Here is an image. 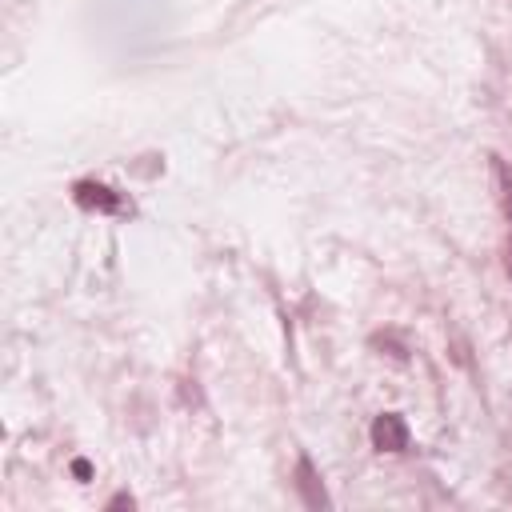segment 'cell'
<instances>
[{
  "label": "cell",
  "mask_w": 512,
  "mask_h": 512,
  "mask_svg": "<svg viewBox=\"0 0 512 512\" xmlns=\"http://www.w3.org/2000/svg\"><path fill=\"white\" fill-rule=\"evenodd\" d=\"M72 200H76L80 208L104 212V216H128V212H132V204H128L116 188H108V184H100V180H80V184H72Z\"/></svg>",
  "instance_id": "cell-1"
},
{
  "label": "cell",
  "mask_w": 512,
  "mask_h": 512,
  "mask_svg": "<svg viewBox=\"0 0 512 512\" xmlns=\"http://www.w3.org/2000/svg\"><path fill=\"white\" fill-rule=\"evenodd\" d=\"M372 444L380 452H404L408 448V424L396 412H384L372 420Z\"/></svg>",
  "instance_id": "cell-2"
},
{
  "label": "cell",
  "mask_w": 512,
  "mask_h": 512,
  "mask_svg": "<svg viewBox=\"0 0 512 512\" xmlns=\"http://www.w3.org/2000/svg\"><path fill=\"white\" fill-rule=\"evenodd\" d=\"M488 168H492V188H496V204L512 228V164L504 156H488Z\"/></svg>",
  "instance_id": "cell-3"
},
{
  "label": "cell",
  "mask_w": 512,
  "mask_h": 512,
  "mask_svg": "<svg viewBox=\"0 0 512 512\" xmlns=\"http://www.w3.org/2000/svg\"><path fill=\"white\" fill-rule=\"evenodd\" d=\"M296 476H300V492H304V500H308L312 508H320V504H324V488H320V480H316L312 464H308V460H300V464H296Z\"/></svg>",
  "instance_id": "cell-4"
},
{
  "label": "cell",
  "mask_w": 512,
  "mask_h": 512,
  "mask_svg": "<svg viewBox=\"0 0 512 512\" xmlns=\"http://www.w3.org/2000/svg\"><path fill=\"white\" fill-rule=\"evenodd\" d=\"M108 508H132V496H124V492H120V496H112V504H108Z\"/></svg>",
  "instance_id": "cell-5"
},
{
  "label": "cell",
  "mask_w": 512,
  "mask_h": 512,
  "mask_svg": "<svg viewBox=\"0 0 512 512\" xmlns=\"http://www.w3.org/2000/svg\"><path fill=\"white\" fill-rule=\"evenodd\" d=\"M504 268H508V276H512V236H508V248H504Z\"/></svg>",
  "instance_id": "cell-6"
}]
</instances>
